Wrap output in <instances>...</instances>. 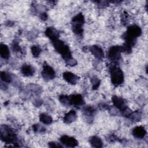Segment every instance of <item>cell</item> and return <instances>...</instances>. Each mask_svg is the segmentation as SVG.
<instances>
[{
  "label": "cell",
  "instance_id": "6da1fadb",
  "mask_svg": "<svg viewBox=\"0 0 148 148\" xmlns=\"http://www.w3.org/2000/svg\"><path fill=\"white\" fill-rule=\"evenodd\" d=\"M1 140L7 144L16 143L17 138L12 128L6 125H2L0 130Z\"/></svg>",
  "mask_w": 148,
  "mask_h": 148
},
{
  "label": "cell",
  "instance_id": "7a4b0ae2",
  "mask_svg": "<svg viewBox=\"0 0 148 148\" xmlns=\"http://www.w3.org/2000/svg\"><path fill=\"white\" fill-rule=\"evenodd\" d=\"M53 44L56 50L61 55L62 57L66 61V62L72 58V54L69 47L66 45L64 42L59 39H57L53 41Z\"/></svg>",
  "mask_w": 148,
  "mask_h": 148
},
{
  "label": "cell",
  "instance_id": "3957f363",
  "mask_svg": "<svg viewBox=\"0 0 148 148\" xmlns=\"http://www.w3.org/2000/svg\"><path fill=\"white\" fill-rule=\"evenodd\" d=\"M112 83L116 86L121 84L124 81V75L121 69L116 65H112L110 68Z\"/></svg>",
  "mask_w": 148,
  "mask_h": 148
},
{
  "label": "cell",
  "instance_id": "277c9868",
  "mask_svg": "<svg viewBox=\"0 0 148 148\" xmlns=\"http://www.w3.org/2000/svg\"><path fill=\"white\" fill-rule=\"evenodd\" d=\"M84 16L82 13L75 16L72 20V27L73 31L77 35H82L83 32V25L84 24Z\"/></svg>",
  "mask_w": 148,
  "mask_h": 148
},
{
  "label": "cell",
  "instance_id": "5b68a950",
  "mask_svg": "<svg viewBox=\"0 0 148 148\" xmlns=\"http://www.w3.org/2000/svg\"><path fill=\"white\" fill-rule=\"evenodd\" d=\"M42 76L45 80H49L53 79L56 76V73L52 67L47 64H45L43 66L42 71Z\"/></svg>",
  "mask_w": 148,
  "mask_h": 148
},
{
  "label": "cell",
  "instance_id": "8992f818",
  "mask_svg": "<svg viewBox=\"0 0 148 148\" xmlns=\"http://www.w3.org/2000/svg\"><path fill=\"white\" fill-rule=\"evenodd\" d=\"M122 51L121 47L119 46H112L108 51V57L112 60H117L120 57V54Z\"/></svg>",
  "mask_w": 148,
  "mask_h": 148
},
{
  "label": "cell",
  "instance_id": "52a82bcc",
  "mask_svg": "<svg viewBox=\"0 0 148 148\" xmlns=\"http://www.w3.org/2000/svg\"><path fill=\"white\" fill-rule=\"evenodd\" d=\"M60 140L62 144L64 145L67 147H74L78 145V142L75 138L67 135L62 136L60 138Z\"/></svg>",
  "mask_w": 148,
  "mask_h": 148
},
{
  "label": "cell",
  "instance_id": "ba28073f",
  "mask_svg": "<svg viewBox=\"0 0 148 148\" xmlns=\"http://www.w3.org/2000/svg\"><path fill=\"white\" fill-rule=\"evenodd\" d=\"M84 104V100L82 96L80 94H75L69 96V106L72 105L79 107Z\"/></svg>",
  "mask_w": 148,
  "mask_h": 148
},
{
  "label": "cell",
  "instance_id": "9c48e42d",
  "mask_svg": "<svg viewBox=\"0 0 148 148\" xmlns=\"http://www.w3.org/2000/svg\"><path fill=\"white\" fill-rule=\"evenodd\" d=\"M112 99V102L113 103L114 106L117 109H118L121 112L123 111L124 109H125L127 107L125 100L121 97L113 96Z\"/></svg>",
  "mask_w": 148,
  "mask_h": 148
},
{
  "label": "cell",
  "instance_id": "30bf717a",
  "mask_svg": "<svg viewBox=\"0 0 148 148\" xmlns=\"http://www.w3.org/2000/svg\"><path fill=\"white\" fill-rule=\"evenodd\" d=\"M45 35L52 41L58 39L59 33L57 30L54 27H47L45 31Z\"/></svg>",
  "mask_w": 148,
  "mask_h": 148
},
{
  "label": "cell",
  "instance_id": "8fae6325",
  "mask_svg": "<svg viewBox=\"0 0 148 148\" xmlns=\"http://www.w3.org/2000/svg\"><path fill=\"white\" fill-rule=\"evenodd\" d=\"M90 51L98 59H102L104 57V53L102 49L97 45H93L90 47Z\"/></svg>",
  "mask_w": 148,
  "mask_h": 148
},
{
  "label": "cell",
  "instance_id": "7c38bea8",
  "mask_svg": "<svg viewBox=\"0 0 148 148\" xmlns=\"http://www.w3.org/2000/svg\"><path fill=\"white\" fill-rule=\"evenodd\" d=\"M132 135L138 139H143L146 135V131L143 126H136L132 130Z\"/></svg>",
  "mask_w": 148,
  "mask_h": 148
},
{
  "label": "cell",
  "instance_id": "4fadbf2b",
  "mask_svg": "<svg viewBox=\"0 0 148 148\" xmlns=\"http://www.w3.org/2000/svg\"><path fill=\"white\" fill-rule=\"evenodd\" d=\"M63 78L68 83L71 84H75L79 80L78 76L71 72H64L63 73Z\"/></svg>",
  "mask_w": 148,
  "mask_h": 148
},
{
  "label": "cell",
  "instance_id": "5bb4252c",
  "mask_svg": "<svg viewBox=\"0 0 148 148\" xmlns=\"http://www.w3.org/2000/svg\"><path fill=\"white\" fill-rule=\"evenodd\" d=\"M23 75L26 76H31L35 73V69L33 66L28 64H24L21 69Z\"/></svg>",
  "mask_w": 148,
  "mask_h": 148
},
{
  "label": "cell",
  "instance_id": "9a60e30c",
  "mask_svg": "<svg viewBox=\"0 0 148 148\" xmlns=\"http://www.w3.org/2000/svg\"><path fill=\"white\" fill-rule=\"evenodd\" d=\"M77 117L76 113L75 110H71L65 114L64 117V120L65 123L69 124L74 121Z\"/></svg>",
  "mask_w": 148,
  "mask_h": 148
},
{
  "label": "cell",
  "instance_id": "2e32d148",
  "mask_svg": "<svg viewBox=\"0 0 148 148\" xmlns=\"http://www.w3.org/2000/svg\"><path fill=\"white\" fill-rule=\"evenodd\" d=\"M90 143L94 147H102L103 146V142L100 138L97 136H93L90 138Z\"/></svg>",
  "mask_w": 148,
  "mask_h": 148
},
{
  "label": "cell",
  "instance_id": "e0dca14e",
  "mask_svg": "<svg viewBox=\"0 0 148 148\" xmlns=\"http://www.w3.org/2000/svg\"><path fill=\"white\" fill-rule=\"evenodd\" d=\"M0 53L2 58L8 59L10 56V51L7 45L1 43L0 47Z\"/></svg>",
  "mask_w": 148,
  "mask_h": 148
},
{
  "label": "cell",
  "instance_id": "ac0fdd59",
  "mask_svg": "<svg viewBox=\"0 0 148 148\" xmlns=\"http://www.w3.org/2000/svg\"><path fill=\"white\" fill-rule=\"evenodd\" d=\"M40 121L44 124H50L52 123V117L47 113H42L39 116Z\"/></svg>",
  "mask_w": 148,
  "mask_h": 148
},
{
  "label": "cell",
  "instance_id": "d6986e66",
  "mask_svg": "<svg viewBox=\"0 0 148 148\" xmlns=\"http://www.w3.org/2000/svg\"><path fill=\"white\" fill-rule=\"evenodd\" d=\"M1 79L2 81L5 83H10L12 80V77L10 75L5 71H2L1 73Z\"/></svg>",
  "mask_w": 148,
  "mask_h": 148
},
{
  "label": "cell",
  "instance_id": "ffe728a7",
  "mask_svg": "<svg viewBox=\"0 0 148 148\" xmlns=\"http://www.w3.org/2000/svg\"><path fill=\"white\" fill-rule=\"evenodd\" d=\"M95 111V109L93 107L90 106H86L83 109L84 114L86 116H92L94 114Z\"/></svg>",
  "mask_w": 148,
  "mask_h": 148
},
{
  "label": "cell",
  "instance_id": "44dd1931",
  "mask_svg": "<svg viewBox=\"0 0 148 148\" xmlns=\"http://www.w3.org/2000/svg\"><path fill=\"white\" fill-rule=\"evenodd\" d=\"M41 51L42 50L38 46L34 45L31 47V52L33 56L35 57H38L40 55Z\"/></svg>",
  "mask_w": 148,
  "mask_h": 148
},
{
  "label": "cell",
  "instance_id": "7402d4cb",
  "mask_svg": "<svg viewBox=\"0 0 148 148\" xmlns=\"http://www.w3.org/2000/svg\"><path fill=\"white\" fill-rule=\"evenodd\" d=\"M140 113L139 112L136 111L135 112H132L130 116H129V118H130L131 120L134 121H139L140 119Z\"/></svg>",
  "mask_w": 148,
  "mask_h": 148
},
{
  "label": "cell",
  "instance_id": "603a6c76",
  "mask_svg": "<svg viewBox=\"0 0 148 148\" xmlns=\"http://www.w3.org/2000/svg\"><path fill=\"white\" fill-rule=\"evenodd\" d=\"M91 83L93 89H97L100 84V80L97 77H93L91 79Z\"/></svg>",
  "mask_w": 148,
  "mask_h": 148
},
{
  "label": "cell",
  "instance_id": "cb8c5ba5",
  "mask_svg": "<svg viewBox=\"0 0 148 148\" xmlns=\"http://www.w3.org/2000/svg\"><path fill=\"white\" fill-rule=\"evenodd\" d=\"M12 49L14 51H20L21 50V49L20 46L18 45L17 42H13L12 45Z\"/></svg>",
  "mask_w": 148,
  "mask_h": 148
},
{
  "label": "cell",
  "instance_id": "d4e9b609",
  "mask_svg": "<svg viewBox=\"0 0 148 148\" xmlns=\"http://www.w3.org/2000/svg\"><path fill=\"white\" fill-rule=\"evenodd\" d=\"M32 128L33 130L35 132H41L42 131V129L43 128L42 127H41L40 125H39V124H34L32 126Z\"/></svg>",
  "mask_w": 148,
  "mask_h": 148
},
{
  "label": "cell",
  "instance_id": "484cf974",
  "mask_svg": "<svg viewBox=\"0 0 148 148\" xmlns=\"http://www.w3.org/2000/svg\"><path fill=\"white\" fill-rule=\"evenodd\" d=\"M49 146L50 147H62V146L59 144L57 142H50L49 143Z\"/></svg>",
  "mask_w": 148,
  "mask_h": 148
},
{
  "label": "cell",
  "instance_id": "4316f807",
  "mask_svg": "<svg viewBox=\"0 0 148 148\" xmlns=\"http://www.w3.org/2000/svg\"><path fill=\"white\" fill-rule=\"evenodd\" d=\"M66 64L69 65L73 66V65H75L77 64V61L71 58V59H70V60H69L68 61H66Z\"/></svg>",
  "mask_w": 148,
  "mask_h": 148
},
{
  "label": "cell",
  "instance_id": "83f0119b",
  "mask_svg": "<svg viewBox=\"0 0 148 148\" xmlns=\"http://www.w3.org/2000/svg\"><path fill=\"white\" fill-rule=\"evenodd\" d=\"M47 14H46V13H41V14H40V18H41V19H42V20H46L47 19Z\"/></svg>",
  "mask_w": 148,
  "mask_h": 148
}]
</instances>
